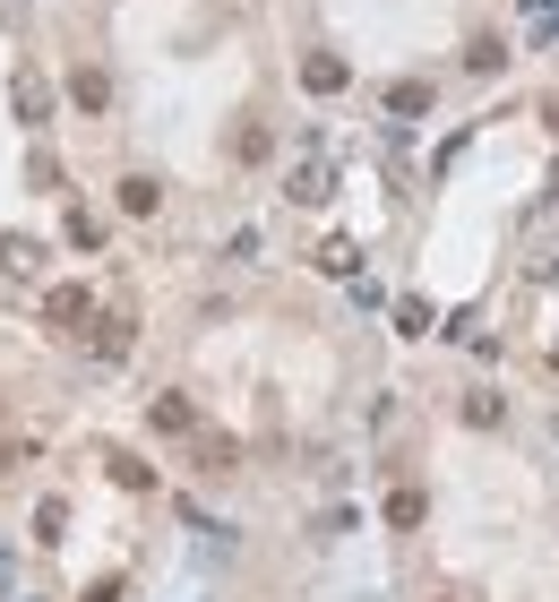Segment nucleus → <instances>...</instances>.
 I'll return each mask as SVG.
<instances>
[{
  "label": "nucleus",
  "mask_w": 559,
  "mask_h": 602,
  "mask_svg": "<svg viewBox=\"0 0 559 602\" xmlns=\"http://www.w3.org/2000/svg\"><path fill=\"white\" fill-rule=\"evenodd\" d=\"M9 103H18V121H43V112H52V87H43V69H18V87H9Z\"/></svg>",
  "instance_id": "f257e3e1"
},
{
  "label": "nucleus",
  "mask_w": 559,
  "mask_h": 602,
  "mask_svg": "<svg viewBox=\"0 0 559 602\" xmlns=\"http://www.w3.org/2000/svg\"><path fill=\"white\" fill-rule=\"evenodd\" d=\"M345 78H353V69L336 61V52H310V61H301V87H310V96H345Z\"/></svg>",
  "instance_id": "f03ea898"
},
{
  "label": "nucleus",
  "mask_w": 559,
  "mask_h": 602,
  "mask_svg": "<svg viewBox=\"0 0 559 602\" xmlns=\"http://www.w3.org/2000/svg\"><path fill=\"white\" fill-rule=\"evenodd\" d=\"M87 310H96V293H87V285H52V302H43V318H52V327H78Z\"/></svg>",
  "instance_id": "7ed1b4c3"
},
{
  "label": "nucleus",
  "mask_w": 559,
  "mask_h": 602,
  "mask_svg": "<svg viewBox=\"0 0 559 602\" xmlns=\"http://www.w3.org/2000/svg\"><path fill=\"white\" fill-rule=\"evenodd\" d=\"M147 422H156L164 440H181V431H198V413L181 405V396H156V405H147Z\"/></svg>",
  "instance_id": "20e7f679"
},
{
  "label": "nucleus",
  "mask_w": 559,
  "mask_h": 602,
  "mask_svg": "<svg viewBox=\"0 0 559 602\" xmlns=\"http://www.w3.org/2000/svg\"><path fill=\"white\" fill-rule=\"evenodd\" d=\"M388 112H396V121H422V112H430V87H422V78L388 87Z\"/></svg>",
  "instance_id": "39448f33"
},
{
  "label": "nucleus",
  "mask_w": 559,
  "mask_h": 602,
  "mask_svg": "<svg viewBox=\"0 0 559 602\" xmlns=\"http://www.w3.org/2000/svg\"><path fill=\"white\" fill-rule=\"evenodd\" d=\"M69 96L87 103V112H103V103H112V78H103V69H78V78H69Z\"/></svg>",
  "instance_id": "423d86ee"
},
{
  "label": "nucleus",
  "mask_w": 559,
  "mask_h": 602,
  "mask_svg": "<svg viewBox=\"0 0 559 602\" xmlns=\"http://www.w3.org/2000/svg\"><path fill=\"white\" fill-rule=\"evenodd\" d=\"M121 207H130V216H156V207H164V190H156L147 172H130V181H121Z\"/></svg>",
  "instance_id": "0eeeda50"
},
{
  "label": "nucleus",
  "mask_w": 559,
  "mask_h": 602,
  "mask_svg": "<svg viewBox=\"0 0 559 602\" xmlns=\"http://www.w3.org/2000/svg\"><path fill=\"white\" fill-rule=\"evenodd\" d=\"M388 525L413 534V525H422V491H388Z\"/></svg>",
  "instance_id": "6e6552de"
},
{
  "label": "nucleus",
  "mask_w": 559,
  "mask_h": 602,
  "mask_svg": "<svg viewBox=\"0 0 559 602\" xmlns=\"http://www.w3.org/2000/svg\"><path fill=\"white\" fill-rule=\"evenodd\" d=\"M0 258H9V267H18V276H34V267H43V250H34L27 233H9V241H0Z\"/></svg>",
  "instance_id": "1a4fd4ad"
},
{
  "label": "nucleus",
  "mask_w": 559,
  "mask_h": 602,
  "mask_svg": "<svg viewBox=\"0 0 559 602\" xmlns=\"http://www.w3.org/2000/svg\"><path fill=\"white\" fill-rule=\"evenodd\" d=\"M96 353H103V362H121V353H130V318H103V336H96Z\"/></svg>",
  "instance_id": "9d476101"
},
{
  "label": "nucleus",
  "mask_w": 559,
  "mask_h": 602,
  "mask_svg": "<svg viewBox=\"0 0 559 602\" xmlns=\"http://www.w3.org/2000/svg\"><path fill=\"white\" fill-rule=\"evenodd\" d=\"M293 198H301V207H319V198H328V172H319V164H301V172H293Z\"/></svg>",
  "instance_id": "9b49d317"
},
{
  "label": "nucleus",
  "mask_w": 559,
  "mask_h": 602,
  "mask_svg": "<svg viewBox=\"0 0 559 602\" xmlns=\"http://www.w3.org/2000/svg\"><path fill=\"white\" fill-rule=\"evenodd\" d=\"M61 525H69V507H61V500L34 507V542H61Z\"/></svg>",
  "instance_id": "f8f14e48"
},
{
  "label": "nucleus",
  "mask_w": 559,
  "mask_h": 602,
  "mask_svg": "<svg viewBox=\"0 0 559 602\" xmlns=\"http://www.w3.org/2000/svg\"><path fill=\"white\" fill-rule=\"evenodd\" d=\"M103 465H112V482H130V491H147V482H156V474H147V465H138V456H121V447H112Z\"/></svg>",
  "instance_id": "ddd939ff"
},
{
  "label": "nucleus",
  "mask_w": 559,
  "mask_h": 602,
  "mask_svg": "<svg viewBox=\"0 0 559 602\" xmlns=\"http://www.w3.org/2000/svg\"><path fill=\"white\" fill-rule=\"evenodd\" d=\"M69 241H78V250H96V241H103V224L87 216V207H69Z\"/></svg>",
  "instance_id": "4468645a"
},
{
  "label": "nucleus",
  "mask_w": 559,
  "mask_h": 602,
  "mask_svg": "<svg viewBox=\"0 0 559 602\" xmlns=\"http://www.w3.org/2000/svg\"><path fill=\"white\" fill-rule=\"evenodd\" d=\"M87 602H121V576H103V585H87Z\"/></svg>",
  "instance_id": "2eb2a0df"
}]
</instances>
